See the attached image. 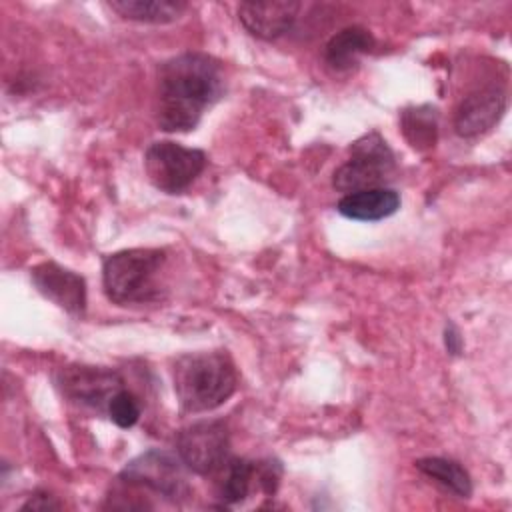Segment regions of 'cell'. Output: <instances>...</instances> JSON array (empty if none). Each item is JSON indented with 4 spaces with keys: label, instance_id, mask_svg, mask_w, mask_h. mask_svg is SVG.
<instances>
[{
    "label": "cell",
    "instance_id": "cell-1",
    "mask_svg": "<svg viewBox=\"0 0 512 512\" xmlns=\"http://www.w3.org/2000/svg\"><path fill=\"white\" fill-rule=\"evenodd\" d=\"M224 92V72L204 52H182L158 68L156 120L164 132L194 130Z\"/></svg>",
    "mask_w": 512,
    "mask_h": 512
},
{
    "label": "cell",
    "instance_id": "cell-2",
    "mask_svg": "<svg viewBox=\"0 0 512 512\" xmlns=\"http://www.w3.org/2000/svg\"><path fill=\"white\" fill-rule=\"evenodd\" d=\"M174 392L182 410L198 414L222 406L238 386V374L224 352H192L174 362Z\"/></svg>",
    "mask_w": 512,
    "mask_h": 512
},
{
    "label": "cell",
    "instance_id": "cell-3",
    "mask_svg": "<svg viewBox=\"0 0 512 512\" xmlns=\"http://www.w3.org/2000/svg\"><path fill=\"white\" fill-rule=\"evenodd\" d=\"M164 250L130 248L110 254L102 264V286L110 302L128 306L158 298Z\"/></svg>",
    "mask_w": 512,
    "mask_h": 512
},
{
    "label": "cell",
    "instance_id": "cell-4",
    "mask_svg": "<svg viewBox=\"0 0 512 512\" xmlns=\"http://www.w3.org/2000/svg\"><path fill=\"white\" fill-rule=\"evenodd\" d=\"M394 172V154L378 132L358 138L350 146V158L334 172L332 186L340 192H358L386 186Z\"/></svg>",
    "mask_w": 512,
    "mask_h": 512
},
{
    "label": "cell",
    "instance_id": "cell-5",
    "mask_svg": "<svg viewBox=\"0 0 512 512\" xmlns=\"http://www.w3.org/2000/svg\"><path fill=\"white\" fill-rule=\"evenodd\" d=\"M206 154L172 140L152 142L144 154V170L150 182L166 192H184L204 170Z\"/></svg>",
    "mask_w": 512,
    "mask_h": 512
},
{
    "label": "cell",
    "instance_id": "cell-6",
    "mask_svg": "<svg viewBox=\"0 0 512 512\" xmlns=\"http://www.w3.org/2000/svg\"><path fill=\"white\" fill-rule=\"evenodd\" d=\"M230 434L222 420H200L176 436V454L184 466L200 476L222 470L228 460Z\"/></svg>",
    "mask_w": 512,
    "mask_h": 512
},
{
    "label": "cell",
    "instance_id": "cell-7",
    "mask_svg": "<svg viewBox=\"0 0 512 512\" xmlns=\"http://www.w3.org/2000/svg\"><path fill=\"white\" fill-rule=\"evenodd\" d=\"M184 468L186 466L178 454L148 450L124 466V470L120 472V480L128 486L148 488L176 502L190 492Z\"/></svg>",
    "mask_w": 512,
    "mask_h": 512
},
{
    "label": "cell",
    "instance_id": "cell-8",
    "mask_svg": "<svg viewBox=\"0 0 512 512\" xmlns=\"http://www.w3.org/2000/svg\"><path fill=\"white\" fill-rule=\"evenodd\" d=\"M56 384L68 400L100 412H106L112 396L124 388V380L118 372L104 366L84 364L62 366L56 372Z\"/></svg>",
    "mask_w": 512,
    "mask_h": 512
},
{
    "label": "cell",
    "instance_id": "cell-9",
    "mask_svg": "<svg viewBox=\"0 0 512 512\" xmlns=\"http://www.w3.org/2000/svg\"><path fill=\"white\" fill-rule=\"evenodd\" d=\"M30 278L36 290L62 310H66L72 316L84 314L86 282L80 274L56 262H40L30 270Z\"/></svg>",
    "mask_w": 512,
    "mask_h": 512
},
{
    "label": "cell",
    "instance_id": "cell-10",
    "mask_svg": "<svg viewBox=\"0 0 512 512\" xmlns=\"http://www.w3.org/2000/svg\"><path fill=\"white\" fill-rule=\"evenodd\" d=\"M506 92L490 86L470 92L456 108L454 130L462 138H476L498 124L506 110Z\"/></svg>",
    "mask_w": 512,
    "mask_h": 512
},
{
    "label": "cell",
    "instance_id": "cell-11",
    "mask_svg": "<svg viewBox=\"0 0 512 512\" xmlns=\"http://www.w3.org/2000/svg\"><path fill=\"white\" fill-rule=\"evenodd\" d=\"M302 4L292 0L242 2L238 4V18L242 26L260 40H276L292 30Z\"/></svg>",
    "mask_w": 512,
    "mask_h": 512
},
{
    "label": "cell",
    "instance_id": "cell-12",
    "mask_svg": "<svg viewBox=\"0 0 512 512\" xmlns=\"http://www.w3.org/2000/svg\"><path fill=\"white\" fill-rule=\"evenodd\" d=\"M400 208V194L392 188H368L344 194L336 210L350 220L358 222H378L392 216Z\"/></svg>",
    "mask_w": 512,
    "mask_h": 512
},
{
    "label": "cell",
    "instance_id": "cell-13",
    "mask_svg": "<svg viewBox=\"0 0 512 512\" xmlns=\"http://www.w3.org/2000/svg\"><path fill=\"white\" fill-rule=\"evenodd\" d=\"M374 36L362 26H348L336 32L324 46V60L336 72L352 70L358 60L374 48Z\"/></svg>",
    "mask_w": 512,
    "mask_h": 512
},
{
    "label": "cell",
    "instance_id": "cell-14",
    "mask_svg": "<svg viewBox=\"0 0 512 512\" xmlns=\"http://www.w3.org/2000/svg\"><path fill=\"white\" fill-rule=\"evenodd\" d=\"M108 6L124 20L142 24L174 22L188 8V4L182 0H112Z\"/></svg>",
    "mask_w": 512,
    "mask_h": 512
},
{
    "label": "cell",
    "instance_id": "cell-15",
    "mask_svg": "<svg viewBox=\"0 0 512 512\" xmlns=\"http://www.w3.org/2000/svg\"><path fill=\"white\" fill-rule=\"evenodd\" d=\"M224 478L220 480V500L226 504H238L250 496V492L260 488V462H250L246 458H228L222 466Z\"/></svg>",
    "mask_w": 512,
    "mask_h": 512
},
{
    "label": "cell",
    "instance_id": "cell-16",
    "mask_svg": "<svg viewBox=\"0 0 512 512\" xmlns=\"http://www.w3.org/2000/svg\"><path fill=\"white\" fill-rule=\"evenodd\" d=\"M416 468L436 484H440L444 490L452 492L458 498H468L472 494V480L464 466H460L456 460L440 458V456H426L414 462Z\"/></svg>",
    "mask_w": 512,
    "mask_h": 512
},
{
    "label": "cell",
    "instance_id": "cell-17",
    "mask_svg": "<svg viewBox=\"0 0 512 512\" xmlns=\"http://www.w3.org/2000/svg\"><path fill=\"white\" fill-rule=\"evenodd\" d=\"M402 132L412 148L428 150L436 144L438 134V110L430 104L406 108L400 116Z\"/></svg>",
    "mask_w": 512,
    "mask_h": 512
},
{
    "label": "cell",
    "instance_id": "cell-18",
    "mask_svg": "<svg viewBox=\"0 0 512 512\" xmlns=\"http://www.w3.org/2000/svg\"><path fill=\"white\" fill-rule=\"evenodd\" d=\"M108 416L110 420L120 426V428H132L138 418H140V404L136 400V396L128 390H120L112 396L110 404H108Z\"/></svg>",
    "mask_w": 512,
    "mask_h": 512
},
{
    "label": "cell",
    "instance_id": "cell-19",
    "mask_svg": "<svg viewBox=\"0 0 512 512\" xmlns=\"http://www.w3.org/2000/svg\"><path fill=\"white\" fill-rule=\"evenodd\" d=\"M60 502H56L50 494L46 492H36L30 496V500L22 506V510H58Z\"/></svg>",
    "mask_w": 512,
    "mask_h": 512
},
{
    "label": "cell",
    "instance_id": "cell-20",
    "mask_svg": "<svg viewBox=\"0 0 512 512\" xmlns=\"http://www.w3.org/2000/svg\"><path fill=\"white\" fill-rule=\"evenodd\" d=\"M444 344H446V350L450 354H454V356L460 354L462 338H460V332L456 330L454 324H446V328H444Z\"/></svg>",
    "mask_w": 512,
    "mask_h": 512
}]
</instances>
